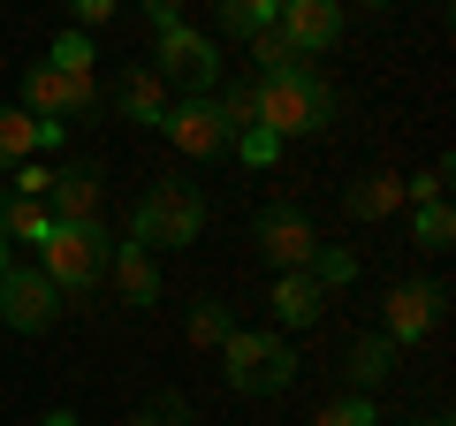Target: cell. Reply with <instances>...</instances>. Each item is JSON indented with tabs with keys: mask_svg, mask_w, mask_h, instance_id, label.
<instances>
[{
	"mask_svg": "<svg viewBox=\"0 0 456 426\" xmlns=\"http://www.w3.org/2000/svg\"><path fill=\"white\" fill-rule=\"evenodd\" d=\"M305 274L320 282V290H350V282H358V259H350L342 244H320V251H312V266H305Z\"/></svg>",
	"mask_w": 456,
	"mask_h": 426,
	"instance_id": "603a6c76",
	"label": "cell"
},
{
	"mask_svg": "<svg viewBox=\"0 0 456 426\" xmlns=\"http://www.w3.org/2000/svg\"><path fill=\"white\" fill-rule=\"evenodd\" d=\"M441 305H449V290H441V282H395L388 290V343L395 350H411V343H426V335L441 328Z\"/></svg>",
	"mask_w": 456,
	"mask_h": 426,
	"instance_id": "9c48e42d",
	"label": "cell"
},
{
	"mask_svg": "<svg viewBox=\"0 0 456 426\" xmlns=\"http://www.w3.org/2000/svg\"><path fill=\"white\" fill-rule=\"evenodd\" d=\"M107 274H114V290H122V305H160V259H152L145 244H114Z\"/></svg>",
	"mask_w": 456,
	"mask_h": 426,
	"instance_id": "5bb4252c",
	"label": "cell"
},
{
	"mask_svg": "<svg viewBox=\"0 0 456 426\" xmlns=\"http://www.w3.org/2000/svg\"><path fill=\"white\" fill-rule=\"evenodd\" d=\"M46 426H77V411H46Z\"/></svg>",
	"mask_w": 456,
	"mask_h": 426,
	"instance_id": "836d02e7",
	"label": "cell"
},
{
	"mask_svg": "<svg viewBox=\"0 0 456 426\" xmlns=\"http://www.w3.org/2000/svg\"><path fill=\"white\" fill-rule=\"evenodd\" d=\"M0 320L16 335H46L53 320H61V290H53L38 266H8V274H0Z\"/></svg>",
	"mask_w": 456,
	"mask_h": 426,
	"instance_id": "ba28073f",
	"label": "cell"
},
{
	"mask_svg": "<svg viewBox=\"0 0 456 426\" xmlns=\"http://www.w3.org/2000/svg\"><path fill=\"white\" fill-rule=\"evenodd\" d=\"M99 206H107V176H99L92 160L53 168V183H46V213L53 221H99Z\"/></svg>",
	"mask_w": 456,
	"mask_h": 426,
	"instance_id": "7c38bea8",
	"label": "cell"
},
{
	"mask_svg": "<svg viewBox=\"0 0 456 426\" xmlns=\"http://www.w3.org/2000/svg\"><path fill=\"white\" fill-rule=\"evenodd\" d=\"M8 266H16V251H8V236H0V274H8Z\"/></svg>",
	"mask_w": 456,
	"mask_h": 426,
	"instance_id": "e575fe53",
	"label": "cell"
},
{
	"mask_svg": "<svg viewBox=\"0 0 456 426\" xmlns=\"http://www.w3.org/2000/svg\"><path fill=\"white\" fill-rule=\"evenodd\" d=\"M221 373H228L236 396H281L297 381V350H289V335H274V328H236L221 343Z\"/></svg>",
	"mask_w": 456,
	"mask_h": 426,
	"instance_id": "3957f363",
	"label": "cell"
},
{
	"mask_svg": "<svg viewBox=\"0 0 456 426\" xmlns=\"http://www.w3.org/2000/svg\"><path fill=\"white\" fill-rule=\"evenodd\" d=\"M403 198H411V206H426V198H449V160H434L419 183H403Z\"/></svg>",
	"mask_w": 456,
	"mask_h": 426,
	"instance_id": "f546056e",
	"label": "cell"
},
{
	"mask_svg": "<svg viewBox=\"0 0 456 426\" xmlns=\"http://www.w3.org/2000/svg\"><path fill=\"white\" fill-rule=\"evenodd\" d=\"M342 206H350V221H380V213H395L403 206V176H358L350 191H342Z\"/></svg>",
	"mask_w": 456,
	"mask_h": 426,
	"instance_id": "ac0fdd59",
	"label": "cell"
},
{
	"mask_svg": "<svg viewBox=\"0 0 456 426\" xmlns=\"http://www.w3.org/2000/svg\"><path fill=\"white\" fill-rule=\"evenodd\" d=\"M38 274L61 297L99 290L107 282V229L99 221H46V236H38Z\"/></svg>",
	"mask_w": 456,
	"mask_h": 426,
	"instance_id": "7a4b0ae2",
	"label": "cell"
},
{
	"mask_svg": "<svg viewBox=\"0 0 456 426\" xmlns=\"http://www.w3.org/2000/svg\"><path fill=\"white\" fill-rule=\"evenodd\" d=\"M228 335H236V328H228V305H213V297H206V305H191V343L198 350H221Z\"/></svg>",
	"mask_w": 456,
	"mask_h": 426,
	"instance_id": "d4e9b609",
	"label": "cell"
},
{
	"mask_svg": "<svg viewBox=\"0 0 456 426\" xmlns=\"http://www.w3.org/2000/svg\"><path fill=\"white\" fill-rule=\"evenodd\" d=\"M46 198H16V191H0V236H8V244H38V236H46Z\"/></svg>",
	"mask_w": 456,
	"mask_h": 426,
	"instance_id": "d6986e66",
	"label": "cell"
},
{
	"mask_svg": "<svg viewBox=\"0 0 456 426\" xmlns=\"http://www.w3.org/2000/svg\"><path fill=\"white\" fill-rule=\"evenodd\" d=\"M320 426H380V411H373V396H335L320 411Z\"/></svg>",
	"mask_w": 456,
	"mask_h": 426,
	"instance_id": "4316f807",
	"label": "cell"
},
{
	"mask_svg": "<svg viewBox=\"0 0 456 426\" xmlns=\"http://www.w3.org/2000/svg\"><path fill=\"white\" fill-rule=\"evenodd\" d=\"M266 312H274L281 328H312L327 312V290L312 274H274V290H266Z\"/></svg>",
	"mask_w": 456,
	"mask_h": 426,
	"instance_id": "9a60e30c",
	"label": "cell"
},
{
	"mask_svg": "<svg viewBox=\"0 0 456 426\" xmlns=\"http://www.w3.org/2000/svg\"><path fill=\"white\" fill-rule=\"evenodd\" d=\"M92 61H99V53H92V31H61V38L46 46V69H61V77H92Z\"/></svg>",
	"mask_w": 456,
	"mask_h": 426,
	"instance_id": "7402d4cb",
	"label": "cell"
},
{
	"mask_svg": "<svg viewBox=\"0 0 456 426\" xmlns=\"http://www.w3.org/2000/svg\"><path fill=\"white\" fill-rule=\"evenodd\" d=\"M46 145H61V122H38V115H23V107H0V168L31 160V152H46Z\"/></svg>",
	"mask_w": 456,
	"mask_h": 426,
	"instance_id": "2e32d148",
	"label": "cell"
},
{
	"mask_svg": "<svg viewBox=\"0 0 456 426\" xmlns=\"http://www.w3.org/2000/svg\"><path fill=\"white\" fill-rule=\"evenodd\" d=\"M251 53H259V77H266V69H289V61H297L289 38H281L274 23H266V31H251Z\"/></svg>",
	"mask_w": 456,
	"mask_h": 426,
	"instance_id": "83f0119b",
	"label": "cell"
},
{
	"mask_svg": "<svg viewBox=\"0 0 456 426\" xmlns=\"http://www.w3.org/2000/svg\"><path fill=\"white\" fill-rule=\"evenodd\" d=\"M228 152H236V160H244V168H274L281 137H274V130H259V122H251V130H236V145H228Z\"/></svg>",
	"mask_w": 456,
	"mask_h": 426,
	"instance_id": "484cf974",
	"label": "cell"
},
{
	"mask_svg": "<svg viewBox=\"0 0 456 426\" xmlns=\"http://www.w3.org/2000/svg\"><path fill=\"white\" fill-rule=\"evenodd\" d=\"M122 0H69V16H77V31H99V23L114 16Z\"/></svg>",
	"mask_w": 456,
	"mask_h": 426,
	"instance_id": "4dcf8cb0",
	"label": "cell"
},
{
	"mask_svg": "<svg viewBox=\"0 0 456 426\" xmlns=\"http://www.w3.org/2000/svg\"><path fill=\"white\" fill-rule=\"evenodd\" d=\"M274 31L289 38V53H335V38H342V0H281Z\"/></svg>",
	"mask_w": 456,
	"mask_h": 426,
	"instance_id": "8fae6325",
	"label": "cell"
},
{
	"mask_svg": "<svg viewBox=\"0 0 456 426\" xmlns=\"http://www.w3.org/2000/svg\"><path fill=\"white\" fill-rule=\"evenodd\" d=\"M130 426H183V404H175V396H160V404H145Z\"/></svg>",
	"mask_w": 456,
	"mask_h": 426,
	"instance_id": "1f68e13d",
	"label": "cell"
},
{
	"mask_svg": "<svg viewBox=\"0 0 456 426\" xmlns=\"http://www.w3.org/2000/svg\"><path fill=\"white\" fill-rule=\"evenodd\" d=\"M137 8H145L152 31H175V23H183V0H137Z\"/></svg>",
	"mask_w": 456,
	"mask_h": 426,
	"instance_id": "d6a6232c",
	"label": "cell"
},
{
	"mask_svg": "<svg viewBox=\"0 0 456 426\" xmlns=\"http://www.w3.org/2000/svg\"><path fill=\"white\" fill-rule=\"evenodd\" d=\"M251 236H259V251L274 259V274H305L312 251H320V236H312V213H297V206H266Z\"/></svg>",
	"mask_w": 456,
	"mask_h": 426,
	"instance_id": "30bf717a",
	"label": "cell"
},
{
	"mask_svg": "<svg viewBox=\"0 0 456 426\" xmlns=\"http://www.w3.org/2000/svg\"><path fill=\"white\" fill-rule=\"evenodd\" d=\"M23 115H38V122H77V115H99V77H61V69H46V61H31L23 69V99H16Z\"/></svg>",
	"mask_w": 456,
	"mask_h": 426,
	"instance_id": "8992f818",
	"label": "cell"
},
{
	"mask_svg": "<svg viewBox=\"0 0 456 426\" xmlns=\"http://www.w3.org/2000/svg\"><path fill=\"white\" fill-rule=\"evenodd\" d=\"M167 107H175V99H167V84L152 77L145 61L114 77V115H122V122H137V130H160V122H167Z\"/></svg>",
	"mask_w": 456,
	"mask_h": 426,
	"instance_id": "4fadbf2b",
	"label": "cell"
},
{
	"mask_svg": "<svg viewBox=\"0 0 456 426\" xmlns=\"http://www.w3.org/2000/svg\"><path fill=\"white\" fill-rule=\"evenodd\" d=\"M342 373H350V396H373L380 381L395 373V343L388 335H358V343L342 350Z\"/></svg>",
	"mask_w": 456,
	"mask_h": 426,
	"instance_id": "e0dca14e",
	"label": "cell"
},
{
	"mask_svg": "<svg viewBox=\"0 0 456 426\" xmlns=\"http://www.w3.org/2000/svg\"><path fill=\"white\" fill-rule=\"evenodd\" d=\"M411 236H419L426 251H449V236H456V213H449V198H426V206H411Z\"/></svg>",
	"mask_w": 456,
	"mask_h": 426,
	"instance_id": "44dd1931",
	"label": "cell"
},
{
	"mask_svg": "<svg viewBox=\"0 0 456 426\" xmlns=\"http://www.w3.org/2000/svg\"><path fill=\"white\" fill-rule=\"evenodd\" d=\"M213 107H221L228 130H251L259 122V84H228V92H213Z\"/></svg>",
	"mask_w": 456,
	"mask_h": 426,
	"instance_id": "cb8c5ba5",
	"label": "cell"
},
{
	"mask_svg": "<svg viewBox=\"0 0 456 426\" xmlns=\"http://www.w3.org/2000/svg\"><path fill=\"white\" fill-rule=\"evenodd\" d=\"M46 183H53V168H38V160L8 168V191H16V198H46Z\"/></svg>",
	"mask_w": 456,
	"mask_h": 426,
	"instance_id": "f1b7e54d",
	"label": "cell"
},
{
	"mask_svg": "<svg viewBox=\"0 0 456 426\" xmlns=\"http://www.w3.org/2000/svg\"><path fill=\"white\" fill-rule=\"evenodd\" d=\"M152 77L175 84L183 99H206L213 84H221V46H213L206 31H191V23H175V31H152Z\"/></svg>",
	"mask_w": 456,
	"mask_h": 426,
	"instance_id": "5b68a950",
	"label": "cell"
},
{
	"mask_svg": "<svg viewBox=\"0 0 456 426\" xmlns=\"http://www.w3.org/2000/svg\"><path fill=\"white\" fill-rule=\"evenodd\" d=\"M251 84H259V130H274L281 145H289V137H320L327 122H335V84L312 77L305 61L266 69V77H251Z\"/></svg>",
	"mask_w": 456,
	"mask_h": 426,
	"instance_id": "6da1fadb",
	"label": "cell"
},
{
	"mask_svg": "<svg viewBox=\"0 0 456 426\" xmlns=\"http://www.w3.org/2000/svg\"><path fill=\"white\" fill-rule=\"evenodd\" d=\"M373 8H395V0H373Z\"/></svg>",
	"mask_w": 456,
	"mask_h": 426,
	"instance_id": "d590c367",
	"label": "cell"
},
{
	"mask_svg": "<svg viewBox=\"0 0 456 426\" xmlns=\"http://www.w3.org/2000/svg\"><path fill=\"white\" fill-rule=\"evenodd\" d=\"M160 137L183 152V160H221V152L236 145V130L221 122L213 92H206V99H175V107H167V122H160Z\"/></svg>",
	"mask_w": 456,
	"mask_h": 426,
	"instance_id": "52a82bcc",
	"label": "cell"
},
{
	"mask_svg": "<svg viewBox=\"0 0 456 426\" xmlns=\"http://www.w3.org/2000/svg\"><path fill=\"white\" fill-rule=\"evenodd\" d=\"M213 16H221L228 38H251V31H266L281 16V0H213Z\"/></svg>",
	"mask_w": 456,
	"mask_h": 426,
	"instance_id": "ffe728a7",
	"label": "cell"
},
{
	"mask_svg": "<svg viewBox=\"0 0 456 426\" xmlns=\"http://www.w3.org/2000/svg\"><path fill=\"white\" fill-rule=\"evenodd\" d=\"M198 229H206V198H198L191 183H152V191L137 198V213H130V244H145L152 259L198 244Z\"/></svg>",
	"mask_w": 456,
	"mask_h": 426,
	"instance_id": "277c9868",
	"label": "cell"
}]
</instances>
